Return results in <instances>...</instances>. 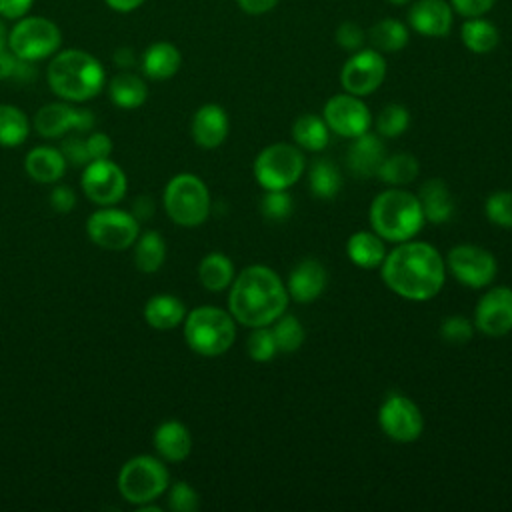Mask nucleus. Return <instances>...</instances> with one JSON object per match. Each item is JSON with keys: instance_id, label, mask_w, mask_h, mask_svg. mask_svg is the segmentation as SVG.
I'll use <instances>...</instances> for the list:
<instances>
[{"instance_id": "49", "label": "nucleus", "mask_w": 512, "mask_h": 512, "mask_svg": "<svg viewBox=\"0 0 512 512\" xmlns=\"http://www.w3.org/2000/svg\"><path fill=\"white\" fill-rule=\"evenodd\" d=\"M50 204H52V208L56 212L66 214V212H70L74 208L76 194H74V190L70 186H56L52 190V194H50Z\"/></svg>"}, {"instance_id": "19", "label": "nucleus", "mask_w": 512, "mask_h": 512, "mask_svg": "<svg viewBox=\"0 0 512 512\" xmlns=\"http://www.w3.org/2000/svg\"><path fill=\"white\" fill-rule=\"evenodd\" d=\"M228 114L218 104H204L194 112L192 118V138L200 148H218L228 136Z\"/></svg>"}, {"instance_id": "33", "label": "nucleus", "mask_w": 512, "mask_h": 512, "mask_svg": "<svg viewBox=\"0 0 512 512\" xmlns=\"http://www.w3.org/2000/svg\"><path fill=\"white\" fill-rule=\"evenodd\" d=\"M308 184L314 196L328 200L334 198L340 188H342V174L338 170V166L328 160V158H320L312 164L310 172H308Z\"/></svg>"}, {"instance_id": "42", "label": "nucleus", "mask_w": 512, "mask_h": 512, "mask_svg": "<svg viewBox=\"0 0 512 512\" xmlns=\"http://www.w3.org/2000/svg\"><path fill=\"white\" fill-rule=\"evenodd\" d=\"M472 334H474V326L462 314L448 316L440 324V336H442V340H446L450 344H464L472 338Z\"/></svg>"}, {"instance_id": "9", "label": "nucleus", "mask_w": 512, "mask_h": 512, "mask_svg": "<svg viewBox=\"0 0 512 512\" xmlns=\"http://www.w3.org/2000/svg\"><path fill=\"white\" fill-rule=\"evenodd\" d=\"M170 476L166 466L154 456L128 460L118 474V490L132 504H148L166 492Z\"/></svg>"}, {"instance_id": "18", "label": "nucleus", "mask_w": 512, "mask_h": 512, "mask_svg": "<svg viewBox=\"0 0 512 512\" xmlns=\"http://www.w3.org/2000/svg\"><path fill=\"white\" fill-rule=\"evenodd\" d=\"M328 284V270L316 258H306L296 264L288 276V296L298 304L314 302Z\"/></svg>"}, {"instance_id": "2", "label": "nucleus", "mask_w": 512, "mask_h": 512, "mask_svg": "<svg viewBox=\"0 0 512 512\" xmlns=\"http://www.w3.org/2000/svg\"><path fill=\"white\" fill-rule=\"evenodd\" d=\"M288 290L282 278L264 264L246 266L232 280L228 310L242 326H270L286 312Z\"/></svg>"}, {"instance_id": "45", "label": "nucleus", "mask_w": 512, "mask_h": 512, "mask_svg": "<svg viewBox=\"0 0 512 512\" xmlns=\"http://www.w3.org/2000/svg\"><path fill=\"white\" fill-rule=\"evenodd\" d=\"M60 152H62L64 160L74 164V166H86L90 162L86 140H82L80 136H68L62 144Z\"/></svg>"}, {"instance_id": "54", "label": "nucleus", "mask_w": 512, "mask_h": 512, "mask_svg": "<svg viewBox=\"0 0 512 512\" xmlns=\"http://www.w3.org/2000/svg\"><path fill=\"white\" fill-rule=\"evenodd\" d=\"M388 2H392V4H406V2H410V0H388Z\"/></svg>"}, {"instance_id": "53", "label": "nucleus", "mask_w": 512, "mask_h": 512, "mask_svg": "<svg viewBox=\"0 0 512 512\" xmlns=\"http://www.w3.org/2000/svg\"><path fill=\"white\" fill-rule=\"evenodd\" d=\"M4 50H8V30L0 22V52H4Z\"/></svg>"}, {"instance_id": "24", "label": "nucleus", "mask_w": 512, "mask_h": 512, "mask_svg": "<svg viewBox=\"0 0 512 512\" xmlns=\"http://www.w3.org/2000/svg\"><path fill=\"white\" fill-rule=\"evenodd\" d=\"M154 448L168 462H182L192 450V436L178 420L162 422L154 432Z\"/></svg>"}, {"instance_id": "50", "label": "nucleus", "mask_w": 512, "mask_h": 512, "mask_svg": "<svg viewBox=\"0 0 512 512\" xmlns=\"http://www.w3.org/2000/svg\"><path fill=\"white\" fill-rule=\"evenodd\" d=\"M34 0H0V16L4 20H18L26 16L32 8Z\"/></svg>"}, {"instance_id": "12", "label": "nucleus", "mask_w": 512, "mask_h": 512, "mask_svg": "<svg viewBox=\"0 0 512 512\" xmlns=\"http://www.w3.org/2000/svg\"><path fill=\"white\" fill-rule=\"evenodd\" d=\"M378 424L388 438L406 444L420 438L424 416L408 396L390 394L378 410Z\"/></svg>"}, {"instance_id": "31", "label": "nucleus", "mask_w": 512, "mask_h": 512, "mask_svg": "<svg viewBox=\"0 0 512 512\" xmlns=\"http://www.w3.org/2000/svg\"><path fill=\"white\" fill-rule=\"evenodd\" d=\"M418 172H420V164H418L416 156H412L408 152H396V154L384 158L376 176H380V180L386 184L404 186V184H410L412 180H416Z\"/></svg>"}, {"instance_id": "46", "label": "nucleus", "mask_w": 512, "mask_h": 512, "mask_svg": "<svg viewBox=\"0 0 512 512\" xmlns=\"http://www.w3.org/2000/svg\"><path fill=\"white\" fill-rule=\"evenodd\" d=\"M336 42L344 50H360L364 42V30L354 22H342L336 30Z\"/></svg>"}, {"instance_id": "7", "label": "nucleus", "mask_w": 512, "mask_h": 512, "mask_svg": "<svg viewBox=\"0 0 512 512\" xmlns=\"http://www.w3.org/2000/svg\"><path fill=\"white\" fill-rule=\"evenodd\" d=\"M164 208L176 224L186 228L200 226L210 214L206 184L196 174H176L164 188Z\"/></svg>"}, {"instance_id": "15", "label": "nucleus", "mask_w": 512, "mask_h": 512, "mask_svg": "<svg viewBox=\"0 0 512 512\" xmlns=\"http://www.w3.org/2000/svg\"><path fill=\"white\" fill-rule=\"evenodd\" d=\"M82 190L92 202L100 206H112L122 200L126 192V176L122 168L110 158L92 160L84 168Z\"/></svg>"}, {"instance_id": "28", "label": "nucleus", "mask_w": 512, "mask_h": 512, "mask_svg": "<svg viewBox=\"0 0 512 512\" xmlns=\"http://www.w3.org/2000/svg\"><path fill=\"white\" fill-rule=\"evenodd\" d=\"M234 276V264L222 252H210L198 264V280L210 292L226 290L232 284Z\"/></svg>"}, {"instance_id": "17", "label": "nucleus", "mask_w": 512, "mask_h": 512, "mask_svg": "<svg viewBox=\"0 0 512 512\" xmlns=\"http://www.w3.org/2000/svg\"><path fill=\"white\" fill-rule=\"evenodd\" d=\"M94 124L90 110H78L64 102L42 106L34 116V128L44 138H58L68 132H88Z\"/></svg>"}, {"instance_id": "43", "label": "nucleus", "mask_w": 512, "mask_h": 512, "mask_svg": "<svg viewBox=\"0 0 512 512\" xmlns=\"http://www.w3.org/2000/svg\"><path fill=\"white\" fill-rule=\"evenodd\" d=\"M168 506L174 512H194L200 506V496L188 482H176L170 488Z\"/></svg>"}, {"instance_id": "11", "label": "nucleus", "mask_w": 512, "mask_h": 512, "mask_svg": "<svg viewBox=\"0 0 512 512\" xmlns=\"http://www.w3.org/2000/svg\"><path fill=\"white\" fill-rule=\"evenodd\" d=\"M444 264L448 272L468 288L488 286L498 270L494 254L474 244H458L450 248Z\"/></svg>"}, {"instance_id": "23", "label": "nucleus", "mask_w": 512, "mask_h": 512, "mask_svg": "<svg viewBox=\"0 0 512 512\" xmlns=\"http://www.w3.org/2000/svg\"><path fill=\"white\" fill-rule=\"evenodd\" d=\"M182 64V54L180 50L166 40L152 42L144 54H142V72L150 80H168L172 78Z\"/></svg>"}, {"instance_id": "6", "label": "nucleus", "mask_w": 512, "mask_h": 512, "mask_svg": "<svg viewBox=\"0 0 512 512\" xmlns=\"http://www.w3.org/2000/svg\"><path fill=\"white\" fill-rule=\"evenodd\" d=\"M62 46L58 24L46 16H22L8 30V50L20 60L38 62L52 58Z\"/></svg>"}, {"instance_id": "39", "label": "nucleus", "mask_w": 512, "mask_h": 512, "mask_svg": "<svg viewBox=\"0 0 512 512\" xmlns=\"http://www.w3.org/2000/svg\"><path fill=\"white\" fill-rule=\"evenodd\" d=\"M246 348H248V356L254 362H268V360H272L276 356V352H278L272 328L270 326L254 328V332L248 336Z\"/></svg>"}, {"instance_id": "20", "label": "nucleus", "mask_w": 512, "mask_h": 512, "mask_svg": "<svg viewBox=\"0 0 512 512\" xmlns=\"http://www.w3.org/2000/svg\"><path fill=\"white\" fill-rule=\"evenodd\" d=\"M410 26L424 36H446L452 28V6L444 0H420L408 12Z\"/></svg>"}, {"instance_id": "13", "label": "nucleus", "mask_w": 512, "mask_h": 512, "mask_svg": "<svg viewBox=\"0 0 512 512\" xmlns=\"http://www.w3.org/2000/svg\"><path fill=\"white\" fill-rule=\"evenodd\" d=\"M326 126L344 138H358L372 126V114L368 106L354 94H336L324 104L322 114Z\"/></svg>"}, {"instance_id": "40", "label": "nucleus", "mask_w": 512, "mask_h": 512, "mask_svg": "<svg viewBox=\"0 0 512 512\" xmlns=\"http://www.w3.org/2000/svg\"><path fill=\"white\" fill-rule=\"evenodd\" d=\"M292 210H294V202L286 190H266L264 196L260 198V212L268 220L282 222L292 214Z\"/></svg>"}, {"instance_id": "29", "label": "nucleus", "mask_w": 512, "mask_h": 512, "mask_svg": "<svg viewBox=\"0 0 512 512\" xmlns=\"http://www.w3.org/2000/svg\"><path fill=\"white\" fill-rule=\"evenodd\" d=\"M110 100L120 108H138L146 102L148 88L146 82L132 72H118L108 84Z\"/></svg>"}, {"instance_id": "41", "label": "nucleus", "mask_w": 512, "mask_h": 512, "mask_svg": "<svg viewBox=\"0 0 512 512\" xmlns=\"http://www.w3.org/2000/svg\"><path fill=\"white\" fill-rule=\"evenodd\" d=\"M486 216L500 228H512V190H498L484 204Z\"/></svg>"}, {"instance_id": "14", "label": "nucleus", "mask_w": 512, "mask_h": 512, "mask_svg": "<svg viewBox=\"0 0 512 512\" xmlns=\"http://www.w3.org/2000/svg\"><path fill=\"white\" fill-rule=\"evenodd\" d=\"M386 76V62L378 50H356L342 66L340 84L348 94L368 96Z\"/></svg>"}, {"instance_id": "34", "label": "nucleus", "mask_w": 512, "mask_h": 512, "mask_svg": "<svg viewBox=\"0 0 512 512\" xmlns=\"http://www.w3.org/2000/svg\"><path fill=\"white\" fill-rule=\"evenodd\" d=\"M368 40L376 50L396 52L408 44V28L396 18H386L368 30Z\"/></svg>"}, {"instance_id": "35", "label": "nucleus", "mask_w": 512, "mask_h": 512, "mask_svg": "<svg viewBox=\"0 0 512 512\" xmlns=\"http://www.w3.org/2000/svg\"><path fill=\"white\" fill-rule=\"evenodd\" d=\"M28 132V116L12 104H0V146H18L28 138Z\"/></svg>"}, {"instance_id": "25", "label": "nucleus", "mask_w": 512, "mask_h": 512, "mask_svg": "<svg viewBox=\"0 0 512 512\" xmlns=\"http://www.w3.org/2000/svg\"><path fill=\"white\" fill-rule=\"evenodd\" d=\"M346 254L352 264L364 270H374L384 262L386 248L382 238L372 230H360L354 232L346 242Z\"/></svg>"}, {"instance_id": "5", "label": "nucleus", "mask_w": 512, "mask_h": 512, "mask_svg": "<svg viewBox=\"0 0 512 512\" xmlns=\"http://www.w3.org/2000/svg\"><path fill=\"white\" fill-rule=\"evenodd\" d=\"M184 338L200 356H222L234 344L236 324L230 312L214 306H200L186 314Z\"/></svg>"}, {"instance_id": "55", "label": "nucleus", "mask_w": 512, "mask_h": 512, "mask_svg": "<svg viewBox=\"0 0 512 512\" xmlns=\"http://www.w3.org/2000/svg\"><path fill=\"white\" fill-rule=\"evenodd\" d=\"M0 20H2V16H0Z\"/></svg>"}, {"instance_id": "36", "label": "nucleus", "mask_w": 512, "mask_h": 512, "mask_svg": "<svg viewBox=\"0 0 512 512\" xmlns=\"http://www.w3.org/2000/svg\"><path fill=\"white\" fill-rule=\"evenodd\" d=\"M460 34H462V42L466 44V48L476 54H486V52L494 50V46L498 44V38H500L496 26L482 18H470L468 22H464Z\"/></svg>"}, {"instance_id": "22", "label": "nucleus", "mask_w": 512, "mask_h": 512, "mask_svg": "<svg viewBox=\"0 0 512 512\" xmlns=\"http://www.w3.org/2000/svg\"><path fill=\"white\" fill-rule=\"evenodd\" d=\"M416 196L420 200L424 220L432 224H444L454 216V198L442 178L426 180Z\"/></svg>"}, {"instance_id": "30", "label": "nucleus", "mask_w": 512, "mask_h": 512, "mask_svg": "<svg viewBox=\"0 0 512 512\" xmlns=\"http://www.w3.org/2000/svg\"><path fill=\"white\" fill-rule=\"evenodd\" d=\"M328 132L330 128L326 126L324 118L316 114H302L292 124V138L296 146L310 152H320L328 146Z\"/></svg>"}, {"instance_id": "38", "label": "nucleus", "mask_w": 512, "mask_h": 512, "mask_svg": "<svg viewBox=\"0 0 512 512\" xmlns=\"http://www.w3.org/2000/svg\"><path fill=\"white\" fill-rule=\"evenodd\" d=\"M410 124V114L402 104H388L380 110L376 118V128L380 136L386 138H396L408 130Z\"/></svg>"}, {"instance_id": "47", "label": "nucleus", "mask_w": 512, "mask_h": 512, "mask_svg": "<svg viewBox=\"0 0 512 512\" xmlns=\"http://www.w3.org/2000/svg\"><path fill=\"white\" fill-rule=\"evenodd\" d=\"M452 2V8L466 16V18H478L482 14H486L496 0H450Z\"/></svg>"}, {"instance_id": "10", "label": "nucleus", "mask_w": 512, "mask_h": 512, "mask_svg": "<svg viewBox=\"0 0 512 512\" xmlns=\"http://www.w3.org/2000/svg\"><path fill=\"white\" fill-rule=\"evenodd\" d=\"M86 232L94 244L106 250H126L136 242L140 226L138 220L124 210L102 208L90 214Z\"/></svg>"}, {"instance_id": "16", "label": "nucleus", "mask_w": 512, "mask_h": 512, "mask_svg": "<svg viewBox=\"0 0 512 512\" xmlns=\"http://www.w3.org/2000/svg\"><path fill=\"white\" fill-rule=\"evenodd\" d=\"M474 326L484 336L500 338L512 330V288H490L476 304Z\"/></svg>"}, {"instance_id": "48", "label": "nucleus", "mask_w": 512, "mask_h": 512, "mask_svg": "<svg viewBox=\"0 0 512 512\" xmlns=\"http://www.w3.org/2000/svg\"><path fill=\"white\" fill-rule=\"evenodd\" d=\"M86 146H88L90 162H92V160H104V158H110V152H112V140H110L104 132L90 134V136L86 138Z\"/></svg>"}, {"instance_id": "8", "label": "nucleus", "mask_w": 512, "mask_h": 512, "mask_svg": "<svg viewBox=\"0 0 512 512\" xmlns=\"http://www.w3.org/2000/svg\"><path fill=\"white\" fill-rule=\"evenodd\" d=\"M306 160L298 146L276 142L258 152L254 178L264 190H288L304 174Z\"/></svg>"}, {"instance_id": "26", "label": "nucleus", "mask_w": 512, "mask_h": 512, "mask_svg": "<svg viewBox=\"0 0 512 512\" xmlns=\"http://www.w3.org/2000/svg\"><path fill=\"white\" fill-rule=\"evenodd\" d=\"M24 166L32 180L42 184H52L62 178L66 170V160L60 150L50 146H38L26 154Z\"/></svg>"}, {"instance_id": "21", "label": "nucleus", "mask_w": 512, "mask_h": 512, "mask_svg": "<svg viewBox=\"0 0 512 512\" xmlns=\"http://www.w3.org/2000/svg\"><path fill=\"white\" fill-rule=\"evenodd\" d=\"M384 158L386 150L382 140L370 132L354 138V142L348 148V168L354 176L360 178L376 176Z\"/></svg>"}, {"instance_id": "27", "label": "nucleus", "mask_w": 512, "mask_h": 512, "mask_svg": "<svg viewBox=\"0 0 512 512\" xmlns=\"http://www.w3.org/2000/svg\"><path fill=\"white\" fill-rule=\"evenodd\" d=\"M186 318V306L172 294H156L144 306V320L156 330H172Z\"/></svg>"}, {"instance_id": "44", "label": "nucleus", "mask_w": 512, "mask_h": 512, "mask_svg": "<svg viewBox=\"0 0 512 512\" xmlns=\"http://www.w3.org/2000/svg\"><path fill=\"white\" fill-rule=\"evenodd\" d=\"M30 64L32 62L20 60L10 50L0 52V80H8V78L26 80L30 76Z\"/></svg>"}, {"instance_id": "52", "label": "nucleus", "mask_w": 512, "mask_h": 512, "mask_svg": "<svg viewBox=\"0 0 512 512\" xmlns=\"http://www.w3.org/2000/svg\"><path fill=\"white\" fill-rule=\"evenodd\" d=\"M104 4L114 12L128 14V12H134L136 8H140L144 4V0H104Z\"/></svg>"}, {"instance_id": "37", "label": "nucleus", "mask_w": 512, "mask_h": 512, "mask_svg": "<svg viewBox=\"0 0 512 512\" xmlns=\"http://www.w3.org/2000/svg\"><path fill=\"white\" fill-rule=\"evenodd\" d=\"M272 334H274V340H276V346H278V352H284V354H290V352H296L304 338H306V330L304 326L300 324V320L292 314H282L278 316L272 324Z\"/></svg>"}, {"instance_id": "4", "label": "nucleus", "mask_w": 512, "mask_h": 512, "mask_svg": "<svg viewBox=\"0 0 512 512\" xmlns=\"http://www.w3.org/2000/svg\"><path fill=\"white\" fill-rule=\"evenodd\" d=\"M368 220L372 230L382 240L394 244L412 240L424 226V214L418 196L402 188L380 192L370 204Z\"/></svg>"}, {"instance_id": "1", "label": "nucleus", "mask_w": 512, "mask_h": 512, "mask_svg": "<svg viewBox=\"0 0 512 512\" xmlns=\"http://www.w3.org/2000/svg\"><path fill=\"white\" fill-rule=\"evenodd\" d=\"M380 268L384 284L412 302L434 298L446 280L444 258L428 242H398L392 252H386Z\"/></svg>"}, {"instance_id": "32", "label": "nucleus", "mask_w": 512, "mask_h": 512, "mask_svg": "<svg viewBox=\"0 0 512 512\" xmlns=\"http://www.w3.org/2000/svg\"><path fill=\"white\" fill-rule=\"evenodd\" d=\"M164 258H166V244L158 232L148 230L142 236L138 234L136 248H134V262L140 272H146V274L156 272L164 264Z\"/></svg>"}, {"instance_id": "3", "label": "nucleus", "mask_w": 512, "mask_h": 512, "mask_svg": "<svg viewBox=\"0 0 512 512\" xmlns=\"http://www.w3.org/2000/svg\"><path fill=\"white\" fill-rule=\"evenodd\" d=\"M46 78L52 92L70 102H86L106 84L102 62L80 48L58 50L50 58Z\"/></svg>"}, {"instance_id": "51", "label": "nucleus", "mask_w": 512, "mask_h": 512, "mask_svg": "<svg viewBox=\"0 0 512 512\" xmlns=\"http://www.w3.org/2000/svg\"><path fill=\"white\" fill-rule=\"evenodd\" d=\"M236 2L246 14H264L278 4V0H236Z\"/></svg>"}]
</instances>
